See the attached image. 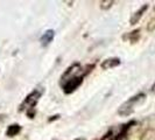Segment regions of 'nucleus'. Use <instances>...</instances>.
Here are the masks:
<instances>
[{
    "instance_id": "f257e3e1",
    "label": "nucleus",
    "mask_w": 155,
    "mask_h": 140,
    "mask_svg": "<svg viewBox=\"0 0 155 140\" xmlns=\"http://www.w3.org/2000/svg\"><path fill=\"white\" fill-rule=\"evenodd\" d=\"M83 69L79 64H74L71 65L69 69L65 71V74L62 77V85L65 92H71L72 90H75L79 83L82 82L83 77Z\"/></svg>"
},
{
    "instance_id": "f03ea898",
    "label": "nucleus",
    "mask_w": 155,
    "mask_h": 140,
    "mask_svg": "<svg viewBox=\"0 0 155 140\" xmlns=\"http://www.w3.org/2000/svg\"><path fill=\"white\" fill-rule=\"evenodd\" d=\"M142 96H143V95H139V96H137V97H133L132 99H130V101L126 102L125 104H123L121 108L119 109V113H120L121 116H128L130 113H132L134 104L138 103V102H139V98H141Z\"/></svg>"
},
{
    "instance_id": "7ed1b4c3",
    "label": "nucleus",
    "mask_w": 155,
    "mask_h": 140,
    "mask_svg": "<svg viewBox=\"0 0 155 140\" xmlns=\"http://www.w3.org/2000/svg\"><path fill=\"white\" fill-rule=\"evenodd\" d=\"M39 97H40V92L38 91H34V92H31L27 98H26V101L23 103L22 105H21V109H25V106H27L26 109H31V108H34V105L38 103L39 101Z\"/></svg>"
},
{
    "instance_id": "20e7f679",
    "label": "nucleus",
    "mask_w": 155,
    "mask_h": 140,
    "mask_svg": "<svg viewBox=\"0 0 155 140\" xmlns=\"http://www.w3.org/2000/svg\"><path fill=\"white\" fill-rule=\"evenodd\" d=\"M120 61L118 58H107L106 61H104L103 64H101V68L103 69H110V68H113V67H117L119 65Z\"/></svg>"
},
{
    "instance_id": "39448f33",
    "label": "nucleus",
    "mask_w": 155,
    "mask_h": 140,
    "mask_svg": "<svg viewBox=\"0 0 155 140\" xmlns=\"http://www.w3.org/2000/svg\"><path fill=\"white\" fill-rule=\"evenodd\" d=\"M53 39H54V32L48 31V32H46V33L43 34V36L41 38V42H42L43 46H47V45H49V43L51 42Z\"/></svg>"
},
{
    "instance_id": "423d86ee",
    "label": "nucleus",
    "mask_w": 155,
    "mask_h": 140,
    "mask_svg": "<svg viewBox=\"0 0 155 140\" xmlns=\"http://www.w3.org/2000/svg\"><path fill=\"white\" fill-rule=\"evenodd\" d=\"M146 8H147V6H146V5H145V6H143L142 8H140L139 11H138V12H137V13H135V14L132 16V19H131V23H135V22H137V21H138V20L140 19V18H141L142 13L145 12V9H146Z\"/></svg>"
},
{
    "instance_id": "0eeeda50",
    "label": "nucleus",
    "mask_w": 155,
    "mask_h": 140,
    "mask_svg": "<svg viewBox=\"0 0 155 140\" xmlns=\"http://www.w3.org/2000/svg\"><path fill=\"white\" fill-rule=\"evenodd\" d=\"M19 131H20L19 125H12V126H11V127L7 130V135H9V137H13V135H15Z\"/></svg>"
},
{
    "instance_id": "6e6552de",
    "label": "nucleus",
    "mask_w": 155,
    "mask_h": 140,
    "mask_svg": "<svg viewBox=\"0 0 155 140\" xmlns=\"http://www.w3.org/2000/svg\"><path fill=\"white\" fill-rule=\"evenodd\" d=\"M112 4H113V1H101V6L103 9H107V8H110L111 6H112Z\"/></svg>"
},
{
    "instance_id": "1a4fd4ad",
    "label": "nucleus",
    "mask_w": 155,
    "mask_h": 140,
    "mask_svg": "<svg viewBox=\"0 0 155 140\" xmlns=\"http://www.w3.org/2000/svg\"><path fill=\"white\" fill-rule=\"evenodd\" d=\"M154 11H155V8H154Z\"/></svg>"
}]
</instances>
